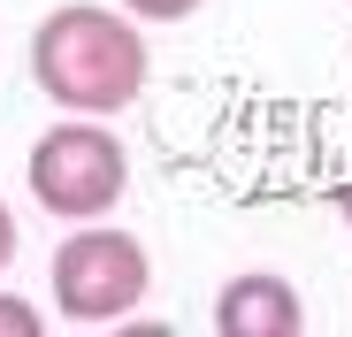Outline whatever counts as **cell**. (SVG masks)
<instances>
[{
    "mask_svg": "<svg viewBox=\"0 0 352 337\" xmlns=\"http://www.w3.org/2000/svg\"><path fill=\"white\" fill-rule=\"evenodd\" d=\"M153 292V261L131 230H115V222H77V230L54 246V307L62 322L77 329H123L131 307H146Z\"/></svg>",
    "mask_w": 352,
    "mask_h": 337,
    "instance_id": "7a4b0ae2",
    "label": "cell"
},
{
    "mask_svg": "<svg viewBox=\"0 0 352 337\" xmlns=\"http://www.w3.org/2000/svg\"><path fill=\"white\" fill-rule=\"evenodd\" d=\"M23 184L54 222H92V215H107L131 192V153L107 131V116H77V123H54L31 146Z\"/></svg>",
    "mask_w": 352,
    "mask_h": 337,
    "instance_id": "3957f363",
    "label": "cell"
},
{
    "mask_svg": "<svg viewBox=\"0 0 352 337\" xmlns=\"http://www.w3.org/2000/svg\"><path fill=\"white\" fill-rule=\"evenodd\" d=\"M16 261V215H8V199H0V268Z\"/></svg>",
    "mask_w": 352,
    "mask_h": 337,
    "instance_id": "52a82bcc",
    "label": "cell"
},
{
    "mask_svg": "<svg viewBox=\"0 0 352 337\" xmlns=\"http://www.w3.org/2000/svg\"><path fill=\"white\" fill-rule=\"evenodd\" d=\"M337 215H344V222H352V184H344V192H337Z\"/></svg>",
    "mask_w": 352,
    "mask_h": 337,
    "instance_id": "ba28073f",
    "label": "cell"
},
{
    "mask_svg": "<svg viewBox=\"0 0 352 337\" xmlns=\"http://www.w3.org/2000/svg\"><path fill=\"white\" fill-rule=\"evenodd\" d=\"M214 329L222 337H299L307 329V299L299 284H283L268 268H245L214 292Z\"/></svg>",
    "mask_w": 352,
    "mask_h": 337,
    "instance_id": "277c9868",
    "label": "cell"
},
{
    "mask_svg": "<svg viewBox=\"0 0 352 337\" xmlns=\"http://www.w3.org/2000/svg\"><path fill=\"white\" fill-rule=\"evenodd\" d=\"M46 329V314L31 307V299H16V292H0V337H38Z\"/></svg>",
    "mask_w": 352,
    "mask_h": 337,
    "instance_id": "5b68a950",
    "label": "cell"
},
{
    "mask_svg": "<svg viewBox=\"0 0 352 337\" xmlns=\"http://www.w3.org/2000/svg\"><path fill=\"white\" fill-rule=\"evenodd\" d=\"M146 77H153V54H146L138 16H123V8L62 0L31 31V85L62 116H123L146 92Z\"/></svg>",
    "mask_w": 352,
    "mask_h": 337,
    "instance_id": "6da1fadb",
    "label": "cell"
},
{
    "mask_svg": "<svg viewBox=\"0 0 352 337\" xmlns=\"http://www.w3.org/2000/svg\"><path fill=\"white\" fill-rule=\"evenodd\" d=\"M123 16H138V23H184V16H199V0H123Z\"/></svg>",
    "mask_w": 352,
    "mask_h": 337,
    "instance_id": "8992f818",
    "label": "cell"
}]
</instances>
